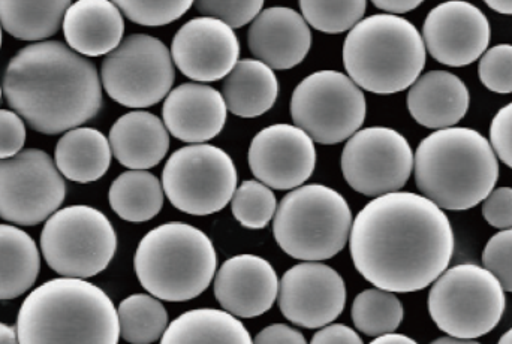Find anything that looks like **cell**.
<instances>
[{"instance_id": "1", "label": "cell", "mask_w": 512, "mask_h": 344, "mask_svg": "<svg viewBox=\"0 0 512 344\" xmlns=\"http://www.w3.org/2000/svg\"><path fill=\"white\" fill-rule=\"evenodd\" d=\"M454 231L435 202L393 192L364 205L352 223L349 250L358 273L394 294L423 291L450 267Z\"/></svg>"}, {"instance_id": "2", "label": "cell", "mask_w": 512, "mask_h": 344, "mask_svg": "<svg viewBox=\"0 0 512 344\" xmlns=\"http://www.w3.org/2000/svg\"><path fill=\"white\" fill-rule=\"evenodd\" d=\"M2 89L9 107L44 135L80 128L102 107L95 65L59 41L21 48L6 66Z\"/></svg>"}, {"instance_id": "3", "label": "cell", "mask_w": 512, "mask_h": 344, "mask_svg": "<svg viewBox=\"0 0 512 344\" xmlns=\"http://www.w3.org/2000/svg\"><path fill=\"white\" fill-rule=\"evenodd\" d=\"M20 344H119L113 300L83 279H53L33 289L17 316Z\"/></svg>"}, {"instance_id": "4", "label": "cell", "mask_w": 512, "mask_h": 344, "mask_svg": "<svg viewBox=\"0 0 512 344\" xmlns=\"http://www.w3.org/2000/svg\"><path fill=\"white\" fill-rule=\"evenodd\" d=\"M415 183L442 210L477 207L495 189L498 156L486 137L471 128H447L424 138L414 155Z\"/></svg>"}, {"instance_id": "5", "label": "cell", "mask_w": 512, "mask_h": 344, "mask_svg": "<svg viewBox=\"0 0 512 344\" xmlns=\"http://www.w3.org/2000/svg\"><path fill=\"white\" fill-rule=\"evenodd\" d=\"M343 65L360 89L394 95L420 78L426 66V45L406 18L370 15L349 30L343 44Z\"/></svg>"}, {"instance_id": "6", "label": "cell", "mask_w": 512, "mask_h": 344, "mask_svg": "<svg viewBox=\"0 0 512 344\" xmlns=\"http://www.w3.org/2000/svg\"><path fill=\"white\" fill-rule=\"evenodd\" d=\"M212 240L188 223H164L144 235L134 256L138 282L158 300L185 303L200 297L215 279Z\"/></svg>"}, {"instance_id": "7", "label": "cell", "mask_w": 512, "mask_h": 344, "mask_svg": "<svg viewBox=\"0 0 512 344\" xmlns=\"http://www.w3.org/2000/svg\"><path fill=\"white\" fill-rule=\"evenodd\" d=\"M352 228L346 199L324 184L291 190L277 205L273 234L277 246L303 262L334 258L345 249Z\"/></svg>"}, {"instance_id": "8", "label": "cell", "mask_w": 512, "mask_h": 344, "mask_svg": "<svg viewBox=\"0 0 512 344\" xmlns=\"http://www.w3.org/2000/svg\"><path fill=\"white\" fill-rule=\"evenodd\" d=\"M507 307L499 280L477 264L447 268L433 282L427 300L436 327L454 339L475 340L492 333Z\"/></svg>"}, {"instance_id": "9", "label": "cell", "mask_w": 512, "mask_h": 344, "mask_svg": "<svg viewBox=\"0 0 512 344\" xmlns=\"http://www.w3.org/2000/svg\"><path fill=\"white\" fill-rule=\"evenodd\" d=\"M116 250L110 219L89 205L57 210L42 228V256L59 276L83 280L98 276L107 270Z\"/></svg>"}, {"instance_id": "10", "label": "cell", "mask_w": 512, "mask_h": 344, "mask_svg": "<svg viewBox=\"0 0 512 344\" xmlns=\"http://www.w3.org/2000/svg\"><path fill=\"white\" fill-rule=\"evenodd\" d=\"M292 122L315 143L334 146L349 140L366 120L367 104L360 87L339 71H318L292 93Z\"/></svg>"}, {"instance_id": "11", "label": "cell", "mask_w": 512, "mask_h": 344, "mask_svg": "<svg viewBox=\"0 0 512 344\" xmlns=\"http://www.w3.org/2000/svg\"><path fill=\"white\" fill-rule=\"evenodd\" d=\"M231 156L210 144H192L174 152L162 172V187L173 207L191 216L224 210L237 189Z\"/></svg>"}, {"instance_id": "12", "label": "cell", "mask_w": 512, "mask_h": 344, "mask_svg": "<svg viewBox=\"0 0 512 344\" xmlns=\"http://www.w3.org/2000/svg\"><path fill=\"white\" fill-rule=\"evenodd\" d=\"M176 80L173 57L155 36L135 33L105 56L101 83L117 104L149 108L167 98Z\"/></svg>"}, {"instance_id": "13", "label": "cell", "mask_w": 512, "mask_h": 344, "mask_svg": "<svg viewBox=\"0 0 512 344\" xmlns=\"http://www.w3.org/2000/svg\"><path fill=\"white\" fill-rule=\"evenodd\" d=\"M65 196L63 175L42 150H21L0 161V219L39 225L59 210Z\"/></svg>"}, {"instance_id": "14", "label": "cell", "mask_w": 512, "mask_h": 344, "mask_svg": "<svg viewBox=\"0 0 512 344\" xmlns=\"http://www.w3.org/2000/svg\"><path fill=\"white\" fill-rule=\"evenodd\" d=\"M340 167L355 192L378 198L405 187L414 170V153L400 132L373 126L349 138Z\"/></svg>"}, {"instance_id": "15", "label": "cell", "mask_w": 512, "mask_h": 344, "mask_svg": "<svg viewBox=\"0 0 512 344\" xmlns=\"http://www.w3.org/2000/svg\"><path fill=\"white\" fill-rule=\"evenodd\" d=\"M277 304L285 319L297 327H327L345 310V280L321 262H301L283 274Z\"/></svg>"}, {"instance_id": "16", "label": "cell", "mask_w": 512, "mask_h": 344, "mask_svg": "<svg viewBox=\"0 0 512 344\" xmlns=\"http://www.w3.org/2000/svg\"><path fill=\"white\" fill-rule=\"evenodd\" d=\"M423 41L436 62L463 68L486 53L492 41V27L477 6L465 0H448L427 14Z\"/></svg>"}, {"instance_id": "17", "label": "cell", "mask_w": 512, "mask_h": 344, "mask_svg": "<svg viewBox=\"0 0 512 344\" xmlns=\"http://www.w3.org/2000/svg\"><path fill=\"white\" fill-rule=\"evenodd\" d=\"M315 141L297 126L271 125L255 135L249 147V167L256 180L270 189L303 186L316 168Z\"/></svg>"}, {"instance_id": "18", "label": "cell", "mask_w": 512, "mask_h": 344, "mask_svg": "<svg viewBox=\"0 0 512 344\" xmlns=\"http://www.w3.org/2000/svg\"><path fill=\"white\" fill-rule=\"evenodd\" d=\"M240 42L233 27L213 17L192 18L171 44L174 65L195 83L227 77L239 62Z\"/></svg>"}, {"instance_id": "19", "label": "cell", "mask_w": 512, "mask_h": 344, "mask_svg": "<svg viewBox=\"0 0 512 344\" xmlns=\"http://www.w3.org/2000/svg\"><path fill=\"white\" fill-rule=\"evenodd\" d=\"M279 279L270 262L261 256L237 255L215 274V297L222 309L236 318L252 319L273 307Z\"/></svg>"}, {"instance_id": "20", "label": "cell", "mask_w": 512, "mask_h": 344, "mask_svg": "<svg viewBox=\"0 0 512 344\" xmlns=\"http://www.w3.org/2000/svg\"><path fill=\"white\" fill-rule=\"evenodd\" d=\"M227 113L224 96L215 87L185 83L168 93L162 119L165 128L177 140L204 144L221 134Z\"/></svg>"}, {"instance_id": "21", "label": "cell", "mask_w": 512, "mask_h": 344, "mask_svg": "<svg viewBox=\"0 0 512 344\" xmlns=\"http://www.w3.org/2000/svg\"><path fill=\"white\" fill-rule=\"evenodd\" d=\"M249 50L271 69L295 68L312 47V32L303 15L286 6L259 12L248 33Z\"/></svg>"}, {"instance_id": "22", "label": "cell", "mask_w": 512, "mask_h": 344, "mask_svg": "<svg viewBox=\"0 0 512 344\" xmlns=\"http://www.w3.org/2000/svg\"><path fill=\"white\" fill-rule=\"evenodd\" d=\"M471 95L466 84L448 71H430L408 93V110L427 129L454 128L468 114Z\"/></svg>"}, {"instance_id": "23", "label": "cell", "mask_w": 512, "mask_h": 344, "mask_svg": "<svg viewBox=\"0 0 512 344\" xmlns=\"http://www.w3.org/2000/svg\"><path fill=\"white\" fill-rule=\"evenodd\" d=\"M68 47L87 57L107 56L125 33L122 12L111 0H77L63 18Z\"/></svg>"}, {"instance_id": "24", "label": "cell", "mask_w": 512, "mask_h": 344, "mask_svg": "<svg viewBox=\"0 0 512 344\" xmlns=\"http://www.w3.org/2000/svg\"><path fill=\"white\" fill-rule=\"evenodd\" d=\"M108 141L114 158L129 170H150L161 164L170 150V132L164 122L141 110L116 120Z\"/></svg>"}, {"instance_id": "25", "label": "cell", "mask_w": 512, "mask_h": 344, "mask_svg": "<svg viewBox=\"0 0 512 344\" xmlns=\"http://www.w3.org/2000/svg\"><path fill=\"white\" fill-rule=\"evenodd\" d=\"M279 81L270 66L256 59L239 60L225 77L222 96L228 111L242 119H255L276 104Z\"/></svg>"}, {"instance_id": "26", "label": "cell", "mask_w": 512, "mask_h": 344, "mask_svg": "<svg viewBox=\"0 0 512 344\" xmlns=\"http://www.w3.org/2000/svg\"><path fill=\"white\" fill-rule=\"evenodd\" d=\"M110 141L93 128L66 132L54 149V164L63 177L87 184L104 177L111 165Z\"/></svg>"}, {"instance_id": "27", "label": "cell", "mask_w": 512, "mask_h": 344, "mask_svg": "<svg viewBox=\"0 0 512 344\" xmlns=\"http://www.w3.org/2000/svg\"><path fill=\"white\" fill-rule=\"evenodd\" d=\"M41 271L35 240L23 229L0 223V301L15 300L30 291Z\"/></svg>"}, {"instance_id": "28", "label": "cell", "mask_w": 512, "mask_h": 344, "mask_svg": "<svg viewBox=\"0 0 512 344\" xmlns=\"http://www.w3.org/2000/svg\"><path fill=\"white\" fill-rule=\"evenodd\" d=\"M161 344H254L245 324L225 310L197 309L168 325Z\"/></svg>"}, {"instance_id": "29", "label": "cell", "mask_w": 512, "mask_h": 344, "mask_svg": "<svg viewBox=\"0 0 512 344\" xmlns=\"http://www.w3.org/2000/svg\"><path fill=\"white\" fill-rule=\"evenodd\" d=\"M71 0H0V26L20 41L41 42L59 32Z\"/></svg>"}, {"instance_id": "30", "label": "cell", "mask_w": 512, "mask_h": 344, "mask_svg": "<svg viewBox=\"0 0 512 344\" xmlns=\"http://www.w3.org/2000/svg\"><path fill=\"white\" fill-rule=\"evenodd\" d=\"M164 196L159 178L143 170L123 172L113 181L108 193L114 213L132 223L155 219L164 207Z\"/></svg>"}, {"instance_id": "31", "label": "cell", "mask_w": 512, "mask_h": 344, "mask_svg": "<svg viewBox=\"0 0 512 344\" xmlns=\"http://www.w3.org/2000/svg\"><path fill=\"white\" fill-rule=\"evenodd\" d=\"M120 337L131 344H152L162 339L168 328L164 304L153 295L135 294L117 309Z\"/></svg>"}, {"instance_id": "32", "label": "cell", "mask_w": 512, "mask_h": 344, "mask_svg": "<svg viewBox=\"0 0 512 344\" xmlns=\"http://www.w3.org/2000/svg\"><path fill=\"white\" fill-rule=\"evenodd\" d=\"M403 315V304L396 294L378 288L361 292L352 303V322L364 336L394 333L402 325Z\"/></svg>"}, {"instance_id": "33", "label": "cell", "mask_w": 512, "mask_h": 344, "mask_svg": "<svg viewBox=\"0 0 512 344\" xmlns=\"http://www.w3.org/2000/svg\"><path fill=\"white\" fill-rule=\"evenodd\" d=\"M300 8L313 29L339 35L363 20L367 0H300Z\"/></svg>"}, {"instance_id": "34", "label": "cell", "mask_w": 512, "mask_h": 344, "mask_svg": "<svg viewBox=\"0 0 512 344\" xmlns=\"http://www.w3.org/2000/svg\"><path fill=\"white\" fill-rule=\"evenodd\" d=\"M277 210L276 196L270 187L258 180L240 184L231 199V211L240 225L248 229H264Z\"/></svg>"}, {"instance_id": "35", "label": "cell", "mask_w": 512, "mask_h": 344, "mask_svg": "<svg viewBox=\"0 0 512 344\" xmlns=\"http://www.w3.org/2000/svg\"><path fill=\"white\" fill-rule=\"evenodd\" d=\"M132 23L140 26H167L182 18L195 0H111Z\"/></svg>"}, {"instance_id": "36", "label": "cell", "mask_w": 512, "mask_h": 344, "mask_svg": "<svg viewBox=\"0 0 512 344\" xmlns=\"http://www.w3.org/2000/svg\"><path fill=\"white\" fill-rule=\"evenodd\" d=\"M481 83L493 93H512V45L501 44L481 56L478 66Z\"/></svg>"}, {"instance_id": "37", "label": "cell", "mask_w": 512, "mask_h": 344, "mask_svg": "<svg viewBox=\"0 0 512 344\" xmlns=\"http://www.w3.org/2000/svg\"><path fill=\"white\" fill-rule=\"evenodd\" d=\"M195 5L204 17L218 18L233 29H240L258 17L264 0H195Z\"/></svg>"}, {"instance_id": "38", "label": "cell", "mask_w": 512, "mask_h": 344, "mask_svg": "<svg viewBox=\"0 0 512 344\" xmlns=\"http://www.w3.org/2000/svg\"><path fill=\"white\" fill-rule=\"evenodd\" d=\"M483 265L499 280L505 292H512V229L498 232L487 241Z\"/></svg>"}, {"instance_id": "39", "label": "cell", "mask_w": 512, "mask_h": 344, "mask_svg": "<svg viewBox=\"0 0 512 344\" xmlns=\"http://www.w3.org/2000/svg\"><path fill=\"white\" fill-rule=\"evenodd\" d=\"M26 143V126L15 111L0 110V161L18 155Z\"/></svg>"}, {"instance_id": "40", "label": "cell", "mask_w": 512, "mask_h": 344, "mask_svg": "<svg viewBox=\"0 0 512 344\" xmlns=\"http://www.w3.org/2000/svg\"><path fill=\"white\" fill-rule=\"evenodd\" d=\"M490 144L502 164L512 170V102L498 111L490 126Z\"/></svg>"}, {"instance_id": "41", "label": "cell", "mask_w": 512, "mask_h": 344, "mask_svg": "<svg viewBox=\"0 0 512 344\" xmlns=\"http://www.w3.org/2000/svg\"><path fill=\"white\" fill-rule=\"evenodd\" d=\"M483 216L493 228L512 229V187H499L483 201Z\"/></svg>"}, {"instance_id": "42", "label": "cell", "mask_w": 512, "mask_h": 344, "mask_svg": "<svg viewBox=\"0 0 512 344\" xmlns=\"http://www.w3.org/2000/svg\"><path fill=\"white\" fill-rule=\"evenodd\" d=\"M254 344H307V342L300 331L288 325L274 324L264 328L255 337Z\"/></svg>"}, {"instance_id": "43", "label": "cell", "mask_w": 512, "mask_h": 344, "mask_svg": "<svg viewBox=\"0 0 512 344\" xmlns=\"http://www.w3.org/2000/svg\"><path fill=\"white\" fill-rule=\"evenodd\" d=\"M310 344H364L352 328L342 324L322 327L310 340Z\"/></svg>"}, {"instance_id": "44", "label": "cell", "mask_w": 512, "mask_h": 344, "mask_svg": "<svg viewBox=\"0 0 512 344\" xmlns=\"http://www.w3.org/2000/svg\"><path fill=\"white\" fill-rule=\"evenodd\" d=\"M423 2L424 0H372L376 8L393 15L414 11Z\"/></svg>"}, {"instance_id": "45", "label": "cell", "mask_w": 512, "mask_h": 344, "mask_svg": "<svg viewBox=\"0 0 512 344\" xmlns=\"http://www.w3.org/2000/svg\"><path fill=\"white\" fill-rule=\"evenodd\" d=\"M369 344H418L411 337L405 336V334H384V336L376 337L373 342Z\"/></svg>"}, {"instance_id": "46", "label": "cell", "mask_w": 512, "mask_h": 344, "mask_svg": "<svg viewBox=\"0 0 512 344\" xmlns=\"http://www.w3.org/2000/svg\"><path fill=\"white\" fill-rule=\"evenodd\" d=\"M0 344H20L15 328L2 324V322H0Z\"/></svg>"}, {"instance_id": "47", "label": "cell", "mask_w": 512, "mask_h": 344, "mask_svg": "<svg viewBox=\"0 0 512 344\" xmlns=\"http://www.w3.org/2000/svg\"><path fill=\"white\" fill-rule=\"evenodd\" d=\"M484 2L499 14L512 15V0H484Z\"/></svg>"}, {"instance_id": "48", "label": "cell", "mask_w": 512, "mask_h": 344, "mask_svg": "<svg viewBox=\"0 0 512 344\" xmlns=\"http://www.w3.org/2000/svg\"><path fill=\"white\" fill-rule=\"evenodd\" d=\"M430 344H481L475 342V340H465V339H454V337H441V339H436L435 342Z\"/></svg>"}, {"instance_id": "49", "label": "cell", "mask_w": 512, "mask_h": 344, "mask_svg": "<svg viewBox=\"0 0 512 344\" xmlns=\"http://www.w3.org/2000/svg\"><path fill=\"white\" fill-rule=\"evenodd\" d=\"M498 344H512V328L499 339Z\"/></svg>"}, {"instance_id": "50", "label": "cell", "mask_w": 512, "mask_h": 344, "mask_svg": "<svg viewBox=\"0 0 512 344\" xmlns=\"http://www.w3.org/2000/svg\"><path fill=\"white\" fill-rule=\"evenodd\" d=\"M0 48H2V26H0Z\"/></svg>"}, {"instance_id": "51", "label": "cell", "mask_w": 512, "mask_h": 344, "mask_svg": "<svg viewBox=\"0 0 512 344\" xmlns=\"http://www.w3.org/2000/svg\"><path fill=\"white\" fill-rule=\"evenodd\" d=\"M2 93H3V89H2V87H0V99H2Z\"/></svg>"}]
</instances>
